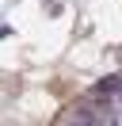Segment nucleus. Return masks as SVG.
Segmentation results:
<instances>
[{
    "instance_id": "1",
    "label": "nucleus",
    "mask_w": 122,
    "mask_h": 126,
    "mask_svg": "<svg viewBox=\"0 0 122 126\" xmlns=\"http://www.w3.org/2000/svg\"><path fill=\"white\" fill-rule=\"evenodd\" d=\"M95 92H99V95H118V92H122V77H107V80H99Z\"/></svg>"
}]
</instances>
